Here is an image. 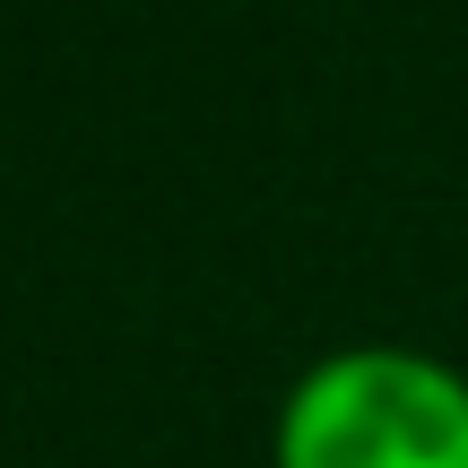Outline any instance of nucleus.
I'll return each instance as SVG.
<instances>
[{
  "label": "nucleus",
  "mask_w": 468,
  "mask_h": 468,
  "mask_svg": "<svg viewBox=\"0 0 468 468\" xmlns=\"http://www.w3.org/2000/svg\"><path fill=\"white\" fill-rule=\"evenodd\" d=\"M269 468H468V373L408 338H347L286 382Z\"/></svg>",
  "instance_id": "nucleus-1"
}]
</instances>
